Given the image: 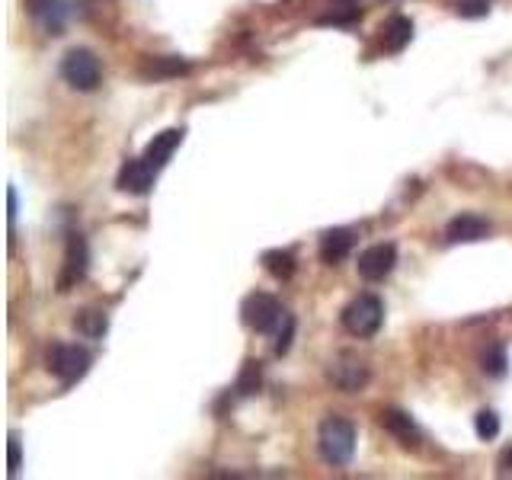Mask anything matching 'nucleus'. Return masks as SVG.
<instances>
[{
	"mask_svg": "<svg viewBox=\"0 0 512 480\" xmlns=\"http://www.w3.org/2000/svg\"><path fill=\"white\" fill-rule=\"evenodd\" d=\"M144 77H154V80H164V77H176V74H186V61L180 58H154L141 68Z\"/></svg>",
	"mask_w": 512,
	"mask_h": 480,
	"instance_id": "a211bd4d",
	"label": "nucleus"
},
{
	"mask_svg": "<svg viewBox=\"0 0 512 480\" xmlns=\"http://www.w3.org/2000/svg\"><path fill=\"white\" fill-rule=\"evenodd\" d=\"M61 77L68 80L74 90L93 93L103 80L100 58H96L90 48H71V52L61 58Z\"/></svg>",
	"mask_w": 512,
	"mask_h": 480,
	"instance_id": "20e7f679",
	"label": "nucleus"
},
{
	"mask_svg": "<svg viewBox=\"0 0 512 480\" xmlns=\"http://www.w3.org/2000/svg\"><path fill=\"white\" fill-rule=\"evenodd\" d=\"M74 327L87 336V340H100V336L109 330V317L103 314V311H93V308H87V311H80L77 314V320H74Z\"/></svg>",
	"mask_w": 512,
	"mask_h": 480,
	"instance_id": "f3484780",
	"label": "nucleus"
},
{
	"mask_svg": "<svg viewBox=\"0 0 512 480\" xmlns=\"http://www.w3.org/2000/svg\"><path fill=\"white\" fill-rule=\"evenodd\" d=\"M240 317H244V324L253 333H276V327L282 324V317H285V308L272 295L253 292V295L244 298V304H240Z\"/></svg>",
	"mask_w": 512,
	"mask_h": 480,
	"instance_id": "423d86ee",
	"label": "nucleus"
},
{
	"mask_svg": "<svg viewBox=\"0 0 512 480\" xmlns=\"http://www.w3.org/2000/svg\"><path fill=\"white\" fill-rule=\"evenodd\" d=\"M490 221L487 218H480V215H471V212H464V215H455L452 221H448V228H445V244H477V240H487L490 237Z\"/></svg>",
	"mask_w": 512,
	"mask_h": 480,
	"instance_id": "1a4fd4ad",
	"label": "nucleus"
},
{
	"mask_svg": "<svg viewBox=\"0 0 512 480\" xmlns=\"http://www.w3.org/2000/svg\"><path fill=\"white\" fill-rule=\"evenodd\" d=\"M394 266H397V247L394 244H372V247H365L356 260V269L365 282L388 279L394 272Z\"/></svg>",
	"mask_w": 512,
	"mask_h": 480,
	"instance_id": "6e6552de",
	"label": "nucleus"
},
{
	"mask_svg": "<svg viewBox=\"0 0 512 480\" xmlns=\"http://www.w3.org/2000/svg\"><path fill=\"white\" fill-rule=\"evenodd\" d=\"M506 349L503 346H490L484 356H480V368L490 375V378H503L506 375Z\"/></svg>",
	"mask_w": 512,
	"mask_h": 480,
	"instance_id": "aec40b11",
	"label": "nucleus"
},
{
	"mask_svg": "<svg viewBox=\"0 0 512 480\" xmlns=\"http://www.w3.org/2000/svg\"><path fill=\"white\" fill-rule=\"evenodd\" d=\"M263 266H266L269 276L279 279V282H288V279L295 276V269H298L292 250H266L263 253Z\"/></svg>",
	"mask_w": 512,
	"mask_h": 480,
	"instance_id": "dca6fc26",
	"label": "nucleus"
},
{
	"mask_svg": "<svg viewBox=\"0 0 512 480\" xmlns=\"http://www.w3.org/2000/svg\"><path fill=\"white\" fill-rule=\"evenodd\" d=\"M87 266H90L87 240H84V234L71 231L68 244H64V263H61V272H58V292H71L77 282H84Z\"/></svg>",
	"mask_w": 512,
	"mask_h": 480,
	"instance_id": "0eeeda50",
	"label": "nucleus"
},
{
	"mask_svg": "<svg viewBox=\"0 0 512 480\" xmlns=\"http://www.w3.org/2000/svg\"><path fill=\"white\" fill-rule=\"evenodd\" d=\"M183 128H167V132H160V135H154L151 138V144H148V148H144V160H148V164L160 173V170H164L167 167V160L173 157V151L176 148H180V144H183Z\"/></svg>",
	"mask_w": 512,
	"mask_h": 480,
	"instance_id": "ddd939ff",
	"label": "nucleus"
},
{
	"mask_svg": "<svg viewBox=\"0 0 512 480\" xmlns=\"http://www.w3.org/2000/svg\"><path fill=\"white\" fill-rule=\"evenodd\" d=\"M340 320H343L346 333L359 336V340H372L384 324V304L378 295H359L346 304Z\"/></svg>",
	"mask_w": 512,
	"mask_h": 480,
	"instance_id": "f03ea898",
	"label": "nucleus"
},
{
	"mask_svg": "<svg viewBox=\"0 0 512 480\" xmlns=\"http://www.w3.org/2000/svg\"><path fill=\"white\" fill-rule=\"evenodd\" d=\"M378 423L388 429V432H394V436L404 442V445H413L416 439H420V432H416L410 413H404V410H381Z\"/></svg>",
	"mask_w": 512,
	"mask_h": 480,
	"instance_id": "2eb2a0df",
	"label": "nucleus"
},
{
	"mask_svg": "<svg viewBox=\"0 0 512 480\" xmlns=\"http://www.w3.org/2000/svg\"><path fill=\"white\" fill-rule=\"evenodd\" d=\"M327 378H330V384L336 391L359 394V391H365L368 378H372V368H368V362L359 356V352L343 349L327 362Z\"/></svg>",
	"mask_w": 512,
	"mask_h": 480,
	"instance_id": "7ed1b4c3",
	"label": "nucleus"
},
{
	"mask_svg": "<svg viewBox=\"0 0 512 480\" xmlns=\"http://www.w3.org/2000/svg\"><path fill=\"white\" fill-rule=\"evenodd\" d=\"M26 10L48 36H61L64 20H68V4L64 0H26Z\"/></svg>",
	"mask_w": 512,
	"mask_h": 480,
	"instance_id": "9b49d317",
	"label": "nucleus"
},
{
	"mask_svg": "<svg viewBox=\"0 0 512 480\" xmlns=\"http://www.w3.org/2000/svg\"><path fill=\"white\" fill-rule=\"evenodd\" d=\"M90 352L77 343H58L48 352V372H52L61 384H74L90 372Z\"/></svg>",
	"mask_w": 512,
	"mask_h": 480,
	"instance_id": "39448f33",
	"label": "nucleus"
},
{
	"mask_svg": "<svg viewBox=\"0 0 512 480\" xmlns=\"http://www.w3.org/2000/svg\"><path fill=\"white\" fill-rule=\"evenodd\" d=\"M256 388H260V362H244V372H240L237 378V391L240 394H253Z\"/></svg>",
	"mask_w": 512,
	"mask_h": 480,
	"instance_id": "5701e85b",
	"label": "nucleus"
},
{
	"mask_svg": "<svg viewBox=\"0 0 512 480\" xmlns=\"http://www.w3.org/2000/svg\"><path fill=\"white\" fill-rule=\"evenodd\" d=\"M20 471V436H10V474Z\"/></svg>",
	"mask_w": 512,
	"mask_h": 480,
	"instance_id": "b1692460",
	"label": "nucleus"
},
{
	"mask_svg": "<svg viewBox=\"0 0 512 480\" xmlns=\"http://www.w3.org/2000/svg\"><path fill=\"white\" fill-rule=\"evenodd\" d=\"M500 471H512V448H506L500 455Z\"/></svg>",
	"mask_w": 512,
	"mask_h": 480,
	"instance_id": "a878e982",
	"label": "nucleus"
},
{
	"mask_svg": "<svg viewBox=\"0 0 512 480\" xmlns=\"http://www.w3.org/2000/svg\"><path fill=\"white\" fill-rule=\"evenodd\" d=\"M349 4H352V0H349Z\"/></svg>",
	"mask_w": 512,
	"mask_h": 480,
	"instance_id": "bb28decb",
	"label": "nucleus"
},
{
	"mask_svg": "<svg viewBox=\"0 0 512 480\" xmlns=\"http://www.w3.org/2000/svg\"><path fill=\"white\" fill-rule=\"evenodd\" d=\"M317 452L330 468H346L356 455V426L343 416H327L317 429Z\"/></svg>",
	"mask_w": 512,
	"mask_h": 480,
	"instance_id": "f257e3e1",
	"label": "nucleus"
},
{
	"mask_svg": "<svg viewBox=\"0 0 512 480\" xmlns=\"http://www.w3.org/2000/svg\"><path fill=\"white\" fill-rule=\"evenodd\" d=\"M292 336H295V317L285 311V317H282V324L276 327V356H285L288 349H292Z\"/></svg>",
	"mask_w": 512,
	"mask_h": 480,
	"instance_id": "4be33fe9",
	"label": "nucleus"
},
{
	"mask_svg": "<svg viewBox=\"0 0 512 480\" xmlns=\"http://www.w3.org/2000/svg\"><path fill=\"white\" fill-rule=\"evenodd\" d=\"M413 42V20L410 16H391L388 23L381 26V45H384V52H391V55H397V52H404V48Z\"/></svg>",
	"mask_w": 512,
	"mask_h": 480,
	"instance_id": "4468645a",
	"label": "nucleus"
},
{
	"mask_svg": "<svg viewBox=\"0 0 512 480\" xmlns=\"http://www.w3.org/2000/svg\"><path fill=\"white\" fill-rule=\"evenodd\" d=\"M7 221H10V224L16 221V189H13V186L7 189Z\"/></svg>",
	"mask_w": 512,
	"mask_h": 480,
	"instance_id": "393cba45",
	"label": "nucleus"
},
{
	"mask_svg": "<svg viewBox=\"0 0 512 480\" xmlns=\"http://www.w3.org/2000/svg\"><path fill=\"white\" fill-rule=\"evenodd\" d=\"M154 180H157V170L144 157H138V160H128V164L122 167V173H119V189L128 192V196H148Z\"/></svg>",
	"mask_w": 512,
	"mask_h": 480,
	"instance_id": "9d476101",
	"label": "nucleus"
},
{
	"mask_svg": "<svg viewBox=\"0 0 512 480\" xmlns=\"http://www.w3.org/2000/svg\"><path fill=\"white\" fill-rule=\"evenodd\" d=\"M352 247H356V234H352L349 228H330V231L320 234L317 253L327 266H336L352 253Z\"/></svg>",
	"mask_w": 512,
	"mask_h": 480,
	"instance_id": "f8f14e48",
	"label": "nucleus"
},
{
	"mask_svg": "<svg viewBox=\"0 0 512 480\" xmlns=\"http://www.w3.org/2000/svg\"><path fill=\"white\" fill-rule=\"evenodd\" d=\"M474 432L480 442H493L500 436V416H496V410H480L474 416Z\"/></svg>",
	"mask_w": 512,
	"mask_h": 480,
	"instance_id": "6ab92c4d",
	"label": "nucleus"
},
{
	"mask_svg": "<svg viewBox=\"0 0 512 480\" xmlns=\"http://www.w3.org/2000/svg\"><path fill=\"white\" fill-rule=\"evenodd\" d=\"M490 7H493V0H455V13L461 20H484Z\"/></svg>",
	"mask_w": 512,
	"mask_h": 480,
	"instance_id": "412c9836",
	"label": "nucleus"
}]
</instances>
